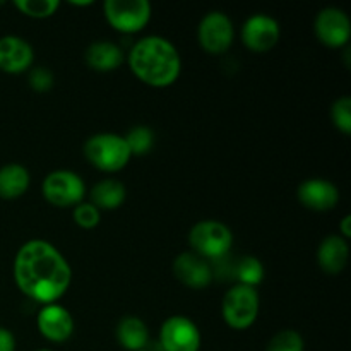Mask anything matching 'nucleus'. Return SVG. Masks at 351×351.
<instances>
[{"instance_id":"obj_22","label":"nucleus","mask_w":351,"mask_h":351,"mask_svg":"<svg viewBox=\"0 0 351 351\" xmlns=\"http://www.w3.org/2000/svg\"><path fill=\"white\" fill-rule=\"evenodd\" d=\"M127 146H129L130 154L132 156H144V154L149 153L154 146V134L149 127L137 125L134 129H130L127 132V136H123Z\"/></svg>"},{"instance_id":"obj_28","label":"nucleus","mask_w":351,"mask_h":351,"mask_svg":"<svg viewBox=\"0 0 351 351\" xmlns=\"http://www.w3.org/2000/svg\"><path fill=\"white\" fill-rule=\"evenodd\" d=\"M0 351H16V338L5 328H0Z\"/></svg>"},{"instance_id":"obj_1","label":"nucleus","mask_w":351,"mask_h":351,"mask_svg":"<svg viewBox=\"0 0 351 351\" xmlns=\"http://www.w3.org/2000/svg\"><path fill=\"white\" fill-rule=\"evenodd\" d=\"M14 281L27 298L50 305L67 293L72 269L60 250L50 242L29 240L16 254Z\"/></svg>"},{"instance_id":"obj_6","label":"nucleus","mask_w":351,"mask_h":351,"mask_svg":"<svg viewBox=\"0 0 351 351\" xmlns=\"http://www.w3.org/2000/svg\"><path fill=\"white\" fill-rule=\"evenodd\" d=\"M103 12L113 29L134 34L147 26L153 9L147 0H106Z\"/></svg>"},{"instance_id":"obj_20","label":"nucleus","mask_w":351,"mask_h":351,"mask_svg":"<svg viewBox=\"0 0 351 351\" xmlns=\"http://www.w3.org/2000/svg\"><path fill=\"white\" fill-rule=\"evenodd\" d=\"M125 185L115 178H105L91 189V204L96 206L99 211L119 209L125 202Z\"/></svg>"},{"instance_id":"obj_14","label":"nucleus","mask_w":351,"mask_h":351,"mask_svg":"<svg viewBox=\"0 0 351 351\" xmlns=\"http://www.w3.org/2000/svg\"><path fill=\"white\" fill-rule=\"evenodd\" d=\"M173 274L182 285L192 290H202L213 281V269L209 263L194 252H182L173 261Z\"/></svg>"},{"instance_id":"obj_24","label":"nucleus","mask_w":351,"mask_h":351,"mask_svg":"<svg viewBox=\"0 0 351 351\" xmlns=\"http://www.w3.org/2000/svg\"><path fill=\"white\" fill-rule=\"evenodd\" d=\"M305 343L300 332L293 331V329H283V331L276 332L273 338L267 343L266 351H304Z\"/></svg>"},{"instance_id":"obj_31","label":"nucleus","mask_w":351,"mask_h":351,"mask_svg":"<svg viewBox=\"0 0 351 351\" xmlns=\"http://www.w3.org/2000/svg\"><path fill=\"white\" fill-rule=\"evenodd\" d=\"M36 351H51V350H47V348H41V350H36Z\"/></svg>"},{"instance_id":"obj_11","label":"nucleus","mask_w":351,"mask_h":351,"mask_svg":"<svg viewBox=\"0 0 351 351\" xmlns=\"http://www.w3.org/2000/svg\"><path fill=\"white\" fill-rule=\"evenodd\" d=\"M281 36L280 24L266 14H254L243 23L242 41L250 51L266 53L273 50Z\"/></svg>"},{"instance_id":"obj_26","label":"nucleus","mask_w":351,"mask_h":351,"mask_svg":"<svg viewBox=\"0 0 351 351\" xmlns=\"http://www.w3.org/2000/svg\"><path fill=\"white\" fill-rule=\"evenodd\" d=\"M72 218H74L75 225L81 226V228L93 230L98 226L99 219H101V211L91 202H81L72 211Z\"/></svg>"},{"instance_id":"obj_4","label":"nucleus","mask_w":351,"mask_h":351,"mask_svg":"<svg viewBox=\"0 0 351 351\" xmlns=\"http://www.w3.org/2000/svg\"><path fill=\"white\" fill-rule=\"evenodd\" d=\"M189 243H191L194 254L206 261L223 259L230 252L233 245V233L225 223L216 219H204L192 226L189 233Z\"/></svg>"},{"instance_id":"obj_15","label":"nucleus","mask_w":351,"mask_h":351,"mask_svg":"<svg viewBox=\"0 0 351 351\" xmlns=\"http://www.w3.org/2000/svg\"><path fill=\"white\" fill-rule=\"evenodd\" d=\"M34 60L33 47L24 38L7 34L0 38V71L5 74H23Z\"/></svg>"},{"instance_id":"obj_3","label":"nucleus","mask_w":351,"mask_h":351,"mask_svg":"<svg viewBox=\"0 0 351 351\" xmlns=\"http://www.w3.org/2000/svg\"><path fill=\"white\" fill-rule=\"evenodd\" d=\"M84 156L89 163L106 173H115L129 165L130 154L123 136L112 132L95 134L84 143Z\"/></svg>"},{"instance_id":"obj_5","label":"nucleus","mask_w":351,"mask_h":351,"mask_svg":"<svg viewBox=\"0 0 351 351\" xmlns=\"http://www.w3.org/2000/svg\"><path fill=\"white\" fill-rule=\"evenodd\" d=\"M259 293L256 288L235 285L225 293L221 302L223 321L235 331L249 329L259 315Z\"/></svg>"},{"instance_id":"obj_8","label":"nucleus","mask_w":351,"mask_h":351,"mask_svg":"<svg viewBox=\"0 0 351 351\" xmlns=\"http://www.w3.org/2000/svg\"><path fill=\"white\" fill-rule=\"evenodd\" d=\"M235 38L233 23L225 12L211 10L202 17L197 27V41L202 50L211 55H221L230 50Z\"/></svg>"},{"instance_id":"obj_29","label":"nucleus","mask_w":351,"mask_h":351,"mask_svg":"<svg viewBox=\"0 0 351 351\" xmlns=\"http://www.w3.org/2000/svg\"><path fill=\"white\" fill-rule=\"evenodd\" d=\"M339 230H341V233H343V239H350L351 237V216L350 215H346L345 218L341 219Z\"/></svg>"},{"instance_id":"obj_19","label":"nucleus","mask_w":351,"mask_h":351,"mask_svg":"<svg viewBox=\"0 0 351 351\" xmlns=\"http://www.w3.org/2000/svg\"><path fill=\"white\" fill-rule=\"evenodd\" d=\"M117 339L120 346L127 351H141L146 350L149 341V331L143 319L136 315H127L117 326Z\"/></svg>"},{"instance_id":"obj_9","label":"nucleus","mask_w":351,"mask_h":351,"mask_svg":"<svg viewBox=\"0 0 351 351\" xmlns=\"http://www.w3.org/2000/svg\"><path fill=\"white\" fill-rule=\"evenodd\" d=\"M160 343L163 351H199L202 338L199 328L191 319L171 315L161 326Z\"/></svg>"},{"instance_id":"obj_25","label":"nucleus","mask_w":351,"mask_h":351,"mask_svg":"<svg viewBox=\"0 0 351 351\" xmlns=\"http://www.w3.org/2000/svg\"><path fill=\"white\" fill-rule=\"evenodd\" d=\"M331 120L336 129L345 136L351 134V98L341 96L331 106Z\"/></svg>"},{"instance_id":"obj_17","label":"nucleus","mask_w":351,"mask_h":351,"mask_svg":"<svg viewBox=\"0 0 351 351\" xmlns=\"http://www.w3.org/2000/svg\"><path fill=\"white\" fill-rule=\"evenodd\" d=\"M86 64L96 72H112L123 64V51L112 41H95L86 50Z\"/></svg>"},{"instance_id":"obj_23","label":"nucleus","mask_w":351,"mask_h":351,"mask_svg":"<svg viewBox=\"0 0 351 351\" xmlns=\"http://www.w3.org/2000/svg\"><path fill=\"white\" fill-rule=\"evenodd\" d=\"M14 5L24 16L33 17V19H47L57 12L60 2L58 0H16Z\"/></svg>"},{"instance_id":"obj_12","label":"nucleus","mask_w":351,"mask_h":351,"mask_svg":"<svg viewBox=\"0 0 351 351\" xmlns=\"http://www.w3.org/2000/svg\"><path fill=\"white\" fill-rule=\"evenodd\" d=\"M38 331L51 343H65L74 332V317L58 304L43 305L36 315Z\"/></svg>"},{"instance_id":"obj_10","label":"nucleus","mask_w":351,"mask_h":351,"mask_svg":"<svg viewBox=\"0 0 351 351\" xmlns=\"http://www.w3.org/2000/svg\"><path fill=\"white\" fill-rule=\"evenodd\" d=\"M315 36L329 48L348 47L351 23L345 10L338 7H326L315 17Z\"/></svg>"},{"instance_id":"obj_32","label":"nucleus","mask_w":351,"mask_h":351,"mask_svg":"<svg viewBox=\"0 0 351 351\" xmlns=\"http://www.w3.org/2000/svg\"><path fill=\"white\" fill-rule=\"evenodd\" d=\"M141 351H147V350H141Z\"/></svg>"},{"instance_id":"obj_13","label":"nucleus","mask_w":351,"mask_h":351,"mask_svg":"<svg viewBox=\"0 0 351 351\" xmlns=\"http://www.w3.org/2000/svg\"><path fill=\"white\" fill-rule=\"evenodd\" d=\"M297 197L304 208L311 211H331L339 202V191L332 182L326 178H308L302 182L297 191Z\"/></svg>"},{"instance_id":"obj_30","label":"nucleus","mask_w":351,"mask_h":351,"mask_svg":"<svg viewBox=\"0 0 351 351\" xmlns=\"http://www.w3.org/2000/svg\"><path fill=\"white\" fill-rule=\"evenodd\" d=\"M71 5H75V7H86V5H93L91 0H88V2H71Z\"/></svg>"},{"instance_id":"obj_27","label":"nucleus","mask_w":351,"mask_h":351,"mask_svg":"<svg viewBox=\"0 0 351 351\" xmlns=\"http://www.w3.org/2000/svg\"><path fill=\"white\" fill-rule=\"evenodd\" d=\"M29 86L33 91L45 93L53 86V74L47 67H34L29 72Z\"/></svg>"},{"instance_id":"obj_18","label":"nucleus","mask_w":351,"mask_h":351,"mask_svg":"<svg viewBox=\"0 0 351 351\" xmlns=\"http://www.w3.org/2000/svg\"><path fill=\"white\" fill-rule=\"evenodd\" d=\"M29 171L19 163H7L0 167V199L12 201L21 197L29 189Z\"/></svg>"},{"instance_id":"obj_21","label":"nucleus","mask_w":351,"mask_h":351,"mask_svg":"<svg viewBox=\"0 0 351 351\" xmlns=\"http://www.w3.org/2000/svg\"><path fill=\"white\" fill-rule=\"evenodd\" d=\"M235 278L239 280V285L256 288L264 280L263 263L252 256L242 257L235 266Z\"/></svg>"},{"instance_id":"obj_7","label":"nucleus","mask_w":351,"mask_h":351,"mask_svg":"<svg viewBox=\"0 0 351 351\" xmlns=\"http://www.w3.org/2000/svg\"><path fill=\"white\" fill-rule=\"evenodd\" d=\"M41 192L48 204L55 208H75L86 195L84 180L69 170H55L45 177Z\"/></svg>"},{"instance_id":"obj_16","label":"nucleus","mask_w":351,"mask_h":351,"mask_svg":"<svg viewBox=\"0 0 351 351\" xmlns=\"http://www.w3.org/2000/svg\"><path fill=\"white\" fill-rule=\"evenodd\" d=\"M350 257V247L346 239L341 235H329L321 242L317 250V263L319 267L324 271L326 274H336L341 273L348 264Z\"/></svg>"},{"instance_id":"obj_2","label":"nucleus","mask_w":351,"mask_h":351,"mask_svg":"<svg viewBox=\"0 0 351 351\" xmlns=\"http://www.w3.org/2000/svg\"><path fill=\"white\" fill-rule=\"evenodd\" d=\"M129 67L151 88H168L178 79L182 60L173 43L161 36H146L129 51Z\"/></svg>"}]
</instances>
